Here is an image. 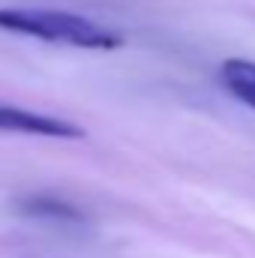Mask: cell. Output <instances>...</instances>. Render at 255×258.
I'll return each instance as SVG.
<instances>
[{"instance_id":"cell-1","label":"cell","mask_w":255,"mask_h":258,"mask_svg":"<svg viewBox=\"0 0 255 258\" xmlns=\"http://www.w3.org/2000/svg\"><path fill=\"white\" fill-rule=\"evenodd\" d=\"M0 30L87 51H114L123 45V36L102 27L99 21L78 12L45 9V6H0Z\"/></svg>"},{"instance_id":"cell-3","label":"cell","mask_w":255,"mask_h":258,"mask_svg":"<svg viewBox=\"0 0 255 258\" xmlns=\"http://www.w3.org/2000/svg\"><path fill=\"white\" fill-rule=\"evenodd\" d=\"M219 81L237 102L249 105L255 111V60H249V57H228V60H222Z\"/></svg>"},{"instance_id":"cell-4","label":"cell","mask_w":255,"mask_h":258,"mask_svg":"<svg viewBox=\"0 0 255 258\" xmlns=\"http://www.w3.org/2000/svg\"><path fill=\"white\" fill-rule=\"evenodd\" d=\"M18 207L27 216H42V219H81V213L75 207H69L66 201L48 198V195H36V198H21Z\"/></svg>"},{"instance_id":"cell-2","label":"cell","mask_w":255,"mask_h":258,"mask_svg":"<svg viewBox=\"0 0 255 258\" xmlns=\"http://www.w3.org/2000/svg\"><path fill=\"white\" fill-rule=\"evenodd\" d=\"M0 132H18V135H36V138H60V141L84 138V129L63 120V117L18 108V105H0Z\"/></svg>"}]
</instances>
